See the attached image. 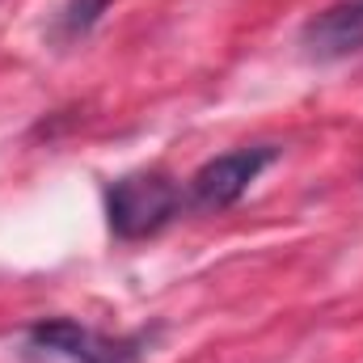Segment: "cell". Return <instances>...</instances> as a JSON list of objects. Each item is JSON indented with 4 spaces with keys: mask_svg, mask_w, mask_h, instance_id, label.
<instances>
[{
    "mask_svg": "<svg viewBox=\"0 0 363 363\" xmlns=\"http://www.w3.org/2000/svg\"><path fill=\"white\" fill-rule=\"evenodd\" d=\"M26 355L34 363H135V342L106 338L72 317H51L26 330Z\"/></svg>",
    "mask_w": 363,
    "mask_h": 363,
    "instance_id": "7a4b0ae2",
    "label": "cell"
},
{
    "mask_svg": "<svg viewBox=\"0 0 363 363\" xmlns=\"http://www.w3.org/2000/svg\"><path fill=\"white\" fill-rule=\"evenodd\" d=\"M106 9H110V0H68L60 9V21H55L60 38H85L93 26L101 21Z\"/></svg>",
    "mask_w": 363,
    "mask_h": 363,
    "instance_id": "5b68a950",
    "label": "cell"
},
{
    "mask_svg": "<svg viewBox=\"0 0 363 363\" xmlns=\"http://www.w3.org/2000/svg\"><path fill=\"white\" fill-rule=\"evenodd\" d=\"M300 47L317 64H338V60L363 55V0H338L321 9L317 17H308L300 30Z\"/></svg>",
    "mask_w": 363,
    "mask_h": 363,
    "instance_id": "277c9868",
    "label": "cell"
},
{
    "mask_svg": "<svg viewBox=\"0 0 363 363\" xmlns=\"http://www.w3.org/2000/svg\"><path fill=\"white\" fill-rule=\"evenodd\" d=\"M279 161L274 144H254V148H233L224 157H211L194 178L186 182V203L194 211H224L233 207L254 182L262 178V169Z\"/></svg>",
    "mask_w": 363,
    "mask_h": 363,
    "instance_id": "3957f363",
    "label": "cell"
},
{
    "mask_svg": "<svg viewBox=\"0 0 363 363\" xmlns=\"http://www.w3.org/2000/svg\"><path fill=\"white\" fill-rule=\"evenodd\" d=\"M182 203H186L182 186L169 182L165 174H127L106 190V216H110L114 237H123V241L161 233L182 211Z\"/></svg>",
    "mask_w": 363,
    "mask_h": 363,
    "instance_id": "6da1fadb",
    "label": "cell"
}]
</instances>
